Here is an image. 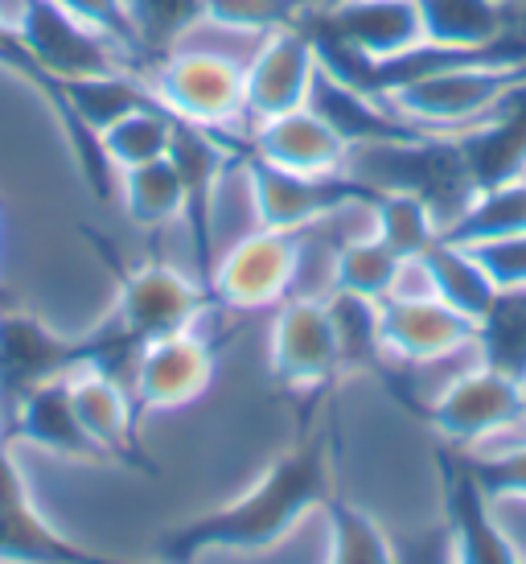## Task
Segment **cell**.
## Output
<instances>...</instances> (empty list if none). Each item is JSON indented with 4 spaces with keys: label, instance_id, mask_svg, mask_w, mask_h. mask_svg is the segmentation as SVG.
Segmentation results:
<instances>
[{
    "label": "cell",
    "instance_id": "obj_1",
    "mask_svg": "<svg viewBox=\"0 0 526 564\" xmlns=\"http://www.w3.org/2000/svg\"><path fill=\"white\" fill-rule=\"evenodd\" d=\"M329 499V445L313 437L280 454L239 499L161 535V564H194L206 552H267Z\"/></svg>",
    "mask_w": 526,
    "mask_h": 564
},
{
    "label": "cell",
    "instance_id": "obj_2",
    "mask_svg": "<svg viewBox=\"0 0 526 564\" xmlns=\"http://www.w3.org/2000/svg\"><path fill=\"white\" fill-rule=\"evenodd\" d=\"M526 87V58L481 54L452 63L436 75H424L387 99L407 124L428 137H464L485 124L514 91Z\"/></svg>",
    "mask_w": 526,
    "mask_h": 564
},
{
    "label": "cell",
    "instance_id": "obj_3",
    "mask_svg": "<svg viewBox=\"0 0 526 564\" xmlns=\"http://www.w3.org/2000/svg\"><path fill=\"white\" fill-rule=\"evenodd\" d=\"M149 91L173 120L227 132L248 128V104H243V63L231 54L198 46H173L144 70Z\"/></svg>",
    "mask_w": 526,
    "mask_h": 564
},
{
    "label": "cell",
    "instance_id": "obj_4",
    "mask_svg": "<svg viewBox=\"0 0 526 564\" xmlns=\"http://www.w3.org/2000/svg\"><path fill=\"white\" fill-rule=\"evenodd\" d=\"M296 272H300V236L251 227L248 236H239L215 256V264L206 272V289L218 305L251 314L293 297Z\"/></svg>",
    "mask_w": 526,
    "mask_h": 564
},
{
    "label": "cell",
    "instance_id": "obj_5",
    "mask_svg": "<svg viewBox=\"0 0 526 564\" xmlns=\"http://www.w3.org/2000/svg\"><path fill=\"white\" fill-rule=\"evenodd\" d=\"M13 37L25 50L33 70L54 79V87L66 79L108 75V70H136L124 58V50H116L108 37L78 25L54 0H21L13 17Z\"/></svg>",
    "mask_w": 526,
    "mask_h": 564
},
{
    "label": "cell",
    "instance_id": "obj_6",
    "mask_svg": "<svg viewBox=\"0 0 526 564\" xmlns=\"http://www.w3.org/2000/svg\"><path fill=\"white\" fill-rule=\"evenodd\" d=\"M432 429L457 449H478L497 433H506L514 421L526 416V379L497 371L490 362L469 367L428 404Z\"/></svg>",
    "mask_w": 526,
    "mask_h": 564
},
{
    "label": "cell",
    "instance_id": "obj_7",
    "mask_svg": "<svg viewBox=\"0 0 526 564\" xmlns=\"http://www.w3.org/2000/svg\"><path fill=\"white\" fill-rule=\"evenodd\" d=\"M248 177V198L255 227H272V231H309L321 219H329L338 206L350 198L374 194L371 186H362L350 173H333V177H309V173H288L263 161H248L243 165Z\"/></svg>",
    "mask_w": 526,
    "mask_h": 564
},
{
    "label": "cell",
    "instance_id": "obj_8",
    "mask_svg": "<svg viewBox=\"0 0 526 564\" xmlns=\"http://www.w3.org/2000/svg\"><path fill=\"white\" fill-rule=\"evenodd\" d=\"M206 284L189 281L186 272L169 264H140L120 276V297L111 326L136 346L198 326L206 310Z\"/></svg>",
    "mask_w": 526,
    "mask_h": 564
},
{
    "label": "cell",
    "instance_id": "obj_9",
    "mask_svg": "<svg viewBox=\"0 0 526 564\" xmlns=\"http://www.w3.org/2000/svg\"><path fill=\"white\" fill-rule=\"evenodd\" d=\"M267 359H272V376L293 392H309L341 376L338 334L329 322L326 297L280 301L272 338H267Z\"/></svg>",
    "mask_w": 526,
    "mask_h": 564
},
{
    "label": "cell",
    "instance_id": "obj_10",
    "mask_svg": "<svg viewBox=\"0 0 526 564\" xmlns=\"http://www.w3.org/2000/svg\"><path fill=\"white\" fill-rule=\"evenodd\" d=\"M313 79H317V50L300 21L260 37L243 66V104H248V128L309 104Z\"/></svg>",
    "mask_w": 526,
    "mask_h": 564
},
{
    "label": "cell",
    "instance_id": "obj_11",
    "mask_svg": "<svg viewBox=\"0 0 526 564\" xmlns=\"http://www.w3.org/2000/svg\"><path fill=\"white\" fill-rule=\"evenodd\" d=\"M215 379V350L194 329L153 338L136 350L132 362V400L144 412H173L194 404Z\"/></svg>",
    "mask_w": 526,
    "mask_h": 564
},
{
    "label": "cell",
    "instance_id": "obj_12",
    "mask_svg": "<svg viewBox=\"0 0 526 564\" xmlns=\"http://www.w3.org/2000/svg\"><path fill=\"white\" fill-rule=\"evenodd\" d=\"M91 362V343H75L54 334L46 322L21 310L0 314V395L17 404L25 392L75 376Z\"/></svg>",
    "mask_w": 526,
    "mask_h": 564
},
{
    "label": "cell",
    "instance_id": "obj_13",
    "mask_svg": "<svg viewBox=\"0 0 526 564\" xmlns=\"http://www.w3.org/2000/svg\"><path fill=\"white\" fill-rule=\"evenodd\" d=\"M0 561L4 564H124L103 552L78 549L50 528L33 507L25 474L9 445H0Z\"/></svg>",
    "mask_w": 526,
    "mask_h": 564
},
{
    "label": "cell",
    "instance_id": "obj_14",
    "mask_svg": "<svg viewBox=\"0 0 526 564\" xmlns=\"http://www.w3.org/2000/svg\"><path fill=\"white\" fill-rule=\"evenodd\" d=\"M251 161L276 165L288 173H309V177H333L350 165V144L305 104V108L267 116L248 128Z\"/></svg>",
    "mask_w": 526,
    "mask_h": 564
},
{
    "label": "cell",
    "instance_id": "obj_15",
    "mask_svg": "<svg viewBox=\"0 0 526 564\" xmlns=\"http://www.w3.org/2000/svg\"><path fill=\"white\" fill-rule=\"evenodd\" d=\"M379 329H383V359L399 367L445 359L478 338V326L440 297L379 301Z\"/></svg>",
    "mask_w": 526,
    "mask_h": 564
},
{
    "label": "cell",
    "instance_id": "obj_16",
    "mask_svg": "<svg viewBox=\"0 0 526 564\" xmlns=\"http://www.w3.org/2000/svg\"><path fill=\"white\" fill-rule=\"evenodd\" d=\"M341 46L387 63L424 42L416 0H329L321 13H313Z\"/></svg>",
    "mask_w": 526,
    "mask_h": 564
},
{
    "label": "cell",
    "instance_id": "obj_17",
    "mask_svg": "<svg viewBox=\"0 0 526 564\" xmlns=\"http://www.w3.org/2000/svg\"><path fill=\"white\" fill-rule=\"evenodd\" d=\"M449 540L457 564H523V552L502 528V519L490 507V495L481 490L473 470L464 466L449 482Z\"/></svg>",
    "mask_w": 526,
    "mask_h": 564
},
{
    "label": "cell",
    "instance_id": "obj_18",
    "mask_svg": "<svg viewBox=\"0 0 526 564\" xmlns=\"http://www.w3.org/2000/svg\"><path fill=\"white\" fill-rule=\"evenodd\" d=\"M424 42L449 50H506L518 4L511 0H416Z\"/></svg>",
    "mask_w": 526,
    "mask_h": 564
},
{
    "label": "cell",
    "instance_id": "obj_19",
    "mask_svg": "<svg viewBox=\"0 0 526 564\" xmlns=\"http://www.w3.org/2000/svg\"><path fill=\"white\" fill-rule=\"evenodd\" d=\"M70 404L83 424V433L120 462H140L132 445V392L120 376H108L99 367H78L75 376H66Z\"/></svg>",
    "mask_w": 526,
    "mask_h": 564
},
{
    "label": "cell",
    "instance_id": "obj_20",
    "mask_svg": "<svg viewBox=\"0 0 526 564\" xmlns=\"http://www.w3.org/2000/svg\"><path fill=\"white\" fill-rule=\"evenodd\" d=\"M13 416L17 437L46 449V454L70 457V462H108V454L83 433L66 379H54V383H42V388L25 392L13 404Z\"/></svg>",
    "mask_w": 526,
    "mask_h": 564
},
{
    "label": "cell",
    "instance_id": "obj_21",
    "mask_svg": "<svg viewBox=\"0 0 526 564\" xmlns=\"http://www.w3.org/2000/svg\"><path fill=\"white\" fill-rule=\"evenodd\" d=\"M526 231V173H514L494 186H478L461 206V215L445 227L452 243H490V239L523 236Z\"/></svg>",
    "mask_w": 526,
    "mask_h": 564
},
{
    "label": "cell",
    "instance_id": "obj_22",
    "mask_svg": "<svg viewBox=\"0 0 526 564\" xmlns=\"http://www.w3.org/2000/svg\"><path fill=\"white\" fill-rule=\"evenodd\" d=\"M424 264H428L436 297L478 326L481 317H485V310L494 305L497 289L490 281V272L481 268V260L473 256V248L452 243V239H436L432 248L424 251Z\"/></svg>",
    "mask_w": 526,
    "mask_h": 564
},
{
    "label": "cell",
    "instance_id": "obj_23",
    "mask_svg": "<svg viewBox=\"0 0 526 564\" xmlns=\"http://www.w3.org/2000/svg\"><path fill=\"white\" fill-rule=\"evenodd\" d=\"M173 144V116L161 104H140V108L124 111L120 120H111L99 132V149L111 161V170H140V165H153V161L169 158Z\"/></svg>",
    "mask_w": 526,
    "mask_h": 564
},
{
    "label": "cell",
    "instance_id": "obj_24",
    "mask_svg": "<svg viewBox=\"0 0 526 564\" xmlns=\"http://www.w3.org/2000/svg\"><path fill=\"white\" fill-rule=\"evenodd\" d=\"M116 194L136 227H165L173 219H186V186L169 158L140 165V170H124L116 182Z\"/></svg>",
    "mask_w": 526,
    "mask_h": 564
},
{
    "label": "cell",
    "instance_id": "obj_25",
    "mask_svg": "<svg viewBox=\"0 0 526 564\" xmlns=\"http://www.w3.org/2000/svg\"><path fill=\"white\" fill-rule=\"evenodd\" d=\"M374 236L399 260H416L436 239H445V227H440V215L419 194L383 189V194H374Z\"/></svg>",
    "mask_w": 526,
    "mask_h": 564
},
{
    "label": "cell",
    "instance_id": "obj_26",
    "mask_svg": "<svg viewBox=\"0 0 526 564\" xmlns=\"http://www.w3.org/2000/svg\"><path fill=\"white\" fill-rule=\"evenodd\" d=\"M399 264H403L399 256L374 236V231L346 239V243L333 251V293H350V297H366V301H387Z\"/></svg>",
    "mask_w": 526,
    "mask_h": 564
},
{
    "label": "cell",
    "instance_id": "obj_27",
    "mask_svg": "<svg viewBox=\"0 0 526 564\" xmlns=\"http://www.w3.org/2000/svg\"><path fill=\"white\" fill-rule=\"evenodd\" d=\"M478 346L490 367L526 379V289L497 293L478 322Z\"/></svg>",
    "mask_w": 526,
    "mask_h": 564
},
{
    "label": "cell",
    "instance_id": "obj_28",
    "mask_svg": "<svg viewBox=\"0 0 526 564\" xmlns=\"http://www.w3.org/2000/svg\"><path fill=\"white\" fill-rule=\"evenodd\" d=\"M329 561L326 564H399V549L379 519L350 502H329Z\"/></svg>",
    "mask_w": 526,
    "mask_h": 564
},
{
    "label": "cell",
    "instance_id": "obj_29",
    "mask_svg": "<svg viewBox=\"0 0 526 564\" xmlns=\"http://www.w3.org/2000/svg\"><path fill=\"white\" fill-rule=\"evenodd\" d=\"M329 322L338 334L341 371L374 367L383 362V329H379V301L350 297V293H329L326 297Z\"/></svg>",
    "mask_w": 526,
    "mask_h": 564
},
{
    "label": "cell",
    "instance_id": "obj_30",
    "mask_svg": "<svg viewBox=\"0 0 526 564\" xmlns=\"http://www.w3.org/2000/svg\"><path fill=\"white\" fill-rule=\"evenodd\" d=\"M300 0H198V21L243 37H267L300 21Z\"/></svg>",
    "mask_w": 526,
    "mask_h": 564
},
{
    "label": "cell",
    "instance_id": "obj_31",
    "mask_svg": "<svg viewBox=\"0 0 526 564\" xmlns=\"http://www.w3.org/2000/svg\"><path fill=\"white\" fill-rule=\"evenodd\" d=\"M66 17H75L78 25L95 30L99 37H108L116 50H124V58L136 66L140 75L153 66L149 50L140 46L136 25H132V13H128V0H54Z\"/></svg>",
    "mask_w": 526,
    "mask_h": 564
},
{
    "label": "cell",
    "instance_id": "obj_32",
    "mask_svg": "<svg viewBox=\"0 0 526 564\" xmlns=\"http://www.w3.org/2000/svg\"><path fill=\"white\" fill-rule=\"evenodd\" d=\"M128 13L149 58H161L198 25V0H128Z\"/></svg>",
    "mask_w": 526,
    "mask_h": 564
},
{
    "label": "cell",
    "instance_id": "obj_33",
    "mask_svg": "<svg viewBox=\"0 0 526 564\" xmlns=\"http://www.w3.org/2000/svg\"><path fill=\"white\" fill-rule=\"evenodd\" d=\"M473 256L481 260V268L490 272L497 293L506 289H526V231L523 236L490 239V243H469Z\"/></svg>",
    "mask_w": 526,
    "mask_h": 564
},
{
    "label": "cell",
    "instance_id": "obj_34",
    "mask_svg": "<svg viewBox=\"0 0 526 564\" xmlns=\"http://www.w3.org/2000/svg\"><path fill=\"white\" fill-rule=\"evenodd\" d=\"M473 478L490 499H523L526 502V441L518 449L502 457H485V462H469Z\"/></svg>",
    "mask_w": 526,
    "mask_h": 564
},
{
    "label": "cell",
    "instance_id": "obj_35",
    "mask_svg": "<svg viewBox=\"0 0 526 564\" xmlns=\"http://www.w3.org/2000/svg\"><path fill=\"white\" fill-rule=\"evenodd\" d=\"M0 54H21V46H17L13 30H9V21L0 17Z\"/></svg>",
    "mask_w": 526,
    "mask_h": 564
},
{
    "label": "cell",
    "instance_id": "obj_36",
    "mask_svg": "<svg viewBox=\"0 0 526 564\" xmlns=\"http://www.w3.org/2000/svg\"><path fill=\"white\" fill-rule=\"evenodd\" d=\"M511 4H526V0H511Z\"/></svg>",
    "mask_w": 526,
    "mask_h": 564
},
{
    "label": "cell",
    "instance_id": "obj_37",
    "mask_svg": "<svg viewBox=\"0 0 526 564\" xmlns=\"http://www.w3.org/2000/svg\"><path fill=\"white\" fill-rule=\"evenodd\" d=\"M0 445H4V441H0Z\"/></svg>",
    "mask_w": 526,
    "mask_h": 564
},
{
    "label": "cell",
    "instance_id": "obj_38",
    "mask_svg": "<svg viewBox=\"0 0 526 564\" xmlns=\"http://www.w3.org/2000/svg\"><path fill=\"white\" fill-rule=\"evenodd\" d=\"M523 564H526V561H523Z\"/></svg>",
    "mask_w": 526,
    "mask_h": 564
},
{
    "label": "cell",
    "instance_id": "obj_39",
    "mask_svg": "<svg viewBox=\"0 0 526 564\" xmlns=\"http://www.w3.org/2000/svg\"><path fill=\"white\" fill-rule=\"evenodd\" d=\"M523 173H526V170H523Z\"/></svg>",
    "mask_w": 526,
    "mask_h": 564
}]
</instances>
